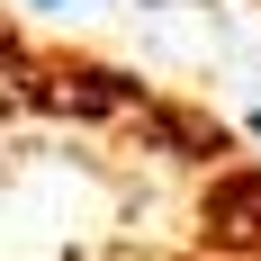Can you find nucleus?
I'll list each match as a JSON object with an SVG mask.
<instances>
[{"label": "nucleus", "mask_w": 261, "mask_h": 261, "mask_svg": "<svg viewBox=\"0 0 261 261\" xmlns=\"http://www.w3.org/2000/svg\"><path fill=\"white\" fill-rule=\"evenodd\" d=\"M45 9H72V0H45Z\"/></svg>", "instance_id": "obj_1"}, {"label": "nucleus", "mask_w": 261, "mask_h": 261, "mask_svg": "<svg viewBox=\"0 0 261 261\" xmlns=\"http://www.w3.org/2000/svg\"><path fill=\"white\" fill-rule=\"evenodd\" d=\"M252 135H261V108H252Z\"/></svg>", "instance_id": "obj_2"}]
</instances>
